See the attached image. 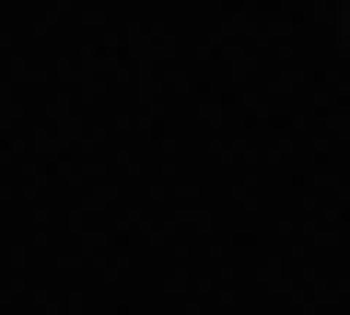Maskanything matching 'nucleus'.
<instances>
[{
	"label": "nucleus",
	"mask_w": 350,
	"mask_h": 315,
	"mask_svg": "<svg viewBox=\"0 0 350 315\" xmlns=\"http://www.w3.org/2000/svg\"><path fill=\"white\" fill-rule=\"evenodd\" d=\"M338 36H350V12H338Z\"/></svg>",
	"instance_id": "obj_1"
}]
</instances>
